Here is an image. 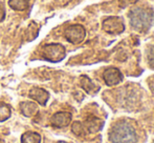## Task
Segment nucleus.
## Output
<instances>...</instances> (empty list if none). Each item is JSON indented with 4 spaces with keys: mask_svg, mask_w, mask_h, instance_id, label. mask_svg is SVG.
Returning <instances> with one entry per match:
<instances>
[{
    "mask_svg": "<svg viewBox=\"0 0 154 143\" xmlns=\"http://www.w3.org/2000/svg\"><path fill=\"white\" fill-rule=\"evenodd\" d=\"M40 142V137L39 135L34 133H29L23 135L22 143H39Z\"/></svg>",
    "mask_w": 154,
    "mask_h": 143,
    "instance_id": "nucleus-1",
    "label": "nucleus"
}]
</instances>
